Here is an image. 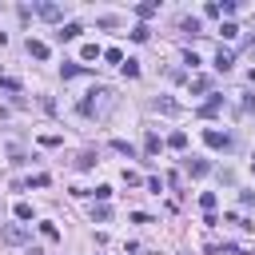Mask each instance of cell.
Masks as SVG:
<instances>
[{
  "label": "cell",
  "instance_id": "8992f818",
  "mask_svg": "<svg viewBox=\"0 0 255 255\" xmlns=\"http://www.w3.org/2000/svg\"><path fill=\"white\" fill-rule=\"evenodd\" d=\"M36 12H40L44 20H60V16H64V8H60V4H40Z\"/></svg>",
  "mask_w": 255,
  "mask_h": 255
},
{
  "label": "cell",
  "instance_id": "ba28073f",
  "mask_svg": "<svg viewBox=\"0 0 255 255\" xmlns=\"http://www.w3.org/2000/svg\"><path fill=\"white\" fill-rule=\"evenodd\" d=\"M219 104H223V96H211V100H207V104L199 108V116H203V120H211V116L219 112Z\"/></svg>",
  "mask_w": 255,
  "mask_h": 255
},
{
  "label": "cell",
  "instance_id": "52a82bcc",
  "mask_svg": "<svg viewBox=\"0 0 255 255\" xmlns=\"http://www.w3.org/2000/svg\"><path fill=\"white\" fill-rule=\"evenodd\" d=\"M28 56H36V60H48V44H44V40H28Z\"/></svg>",
  "mask_w": 255,
  "mask_h": 255
},
{
  "label": "cell",
  "instance_id": "7a4b0ae2",
  "mask_svg": "<svg viewBox=\"0 0 255 255\" xmlns=\"http://www.w3.org/2000/svg\"><path fill=\"white\" fill-rule=\"evenodd\" d=\"M203 143H207V147H223V151H227V147H231V135H227V131H219V128H207V131H203Z\"/></svg>",
  "mask_w": 255,
  "mask_h": 255
},
{
  "label": "cell",
  "instance_id": "3957f363",
  "mask_svg": "<svg viewBox=\"0 0 255 255\" xmlns=\"http://www.w3.org/2000/svg\"><path fill=\"white\" fill-rule=\"evenodd\" d=\"M24 239H28V231H24L20 223H8V227H4V243H24Z\"/></svg>",
  "mask_w": 255,
  "mask_h": 255
},
{
  "label": "cell",
  "instance_id": "5b68a950",
  "mask_svg": "<svg viewBox=\"0 0 255 255\" xmlns=\"http://www.w3.org/2000/svg\"><path fill=\"white\" fill-rule=\"evenodd\" d=\"M84 72H88V68H84V64H72V60H64V68H60L64 80H76V76H84Z\"/></svg>",
  "mask_w": 255,
  "mask_h": 255
},
{
  "label": "cell",
  "instance_id": "6da1fadb",
  "mask_svg": "<svg viewBox=\"0 0 255 255\" xmlns=\"http://www.w3.org/2000/svg\"><path fill=\"white\" fill-rule=\"evenodd\" d=\"M112 104H116L112 88H96V92H88V100L80 104V112H84V116H108Z\"/></svg>",
  "mask_w": 255,
  "mask_h": 255
},
{
  "label": "cell",
  "instance_id": "d6986e66",
  "mask_svg": "<svg viewBox=\"0 0 255 255\" xmlns=\"http://www.w3.org/2000/svg\"><path fill=\"white\" fill-rule=\"evenodd\" d=\"M16 219H32V203L20 199V203H16Z\"/></svg>",
  "mask_w": 255,
  "mask_h": 255
},
{
  "label": "cell",
  "instance_id": "603a6c76",
  "mask_svg": "<svg viewBox=\"0 0 255 255\" xmlns=\"http://www.w3.org/2000/svg\"><path fill=\"white\" fill-rule=\"evenodd\" d=\"M92 163H96V155H92V151H84V155L76 159V167H92Z\"/></svg>",
  "mask_w": 255,
  "mask_h": 255
},
{
  "label": "cell",
  "instance_id": "8fae6325",
  "mask_svg": "<svg viewBox=\"0 0 255 255\" xmlns=\"http://www.w3.org/2000/svg\"><path fill=\"white\" fill-rule=\"evenodd\" d=\"M215 68H219V72H227V68H231V52H227V48H219V56H215Z\"/></svg>",
  "mask_w": 255,
  "mask_h": 255
},
{
  "label": "cell",
  "instance_id": "7402d4cb",
  "mask_svg": "<svg viewBox=\"0 0 255 255\" xmlns=\"http://www.w3.org/2000/svg\"><path fill=\"white\" fill-rule=\"evenodd\" d=\"M96 56H104V52H100L96 44H84V60H96Z\"/></svg>",
  "mask_w": 255,
  "mask_h": 255
},
{
  "label": "cell",
  "instance_id": "4fadbf2b",
  "mask_svg": "<svg viewBox=\"0 0 255 255\" xmlns=\"http://www.w3.org/2000/svg\"><path fill=\"white\" fill-rule=\"evenodd\" d=\"M199 207L211 215V211H215V191H203V195H199Z\"/></svg>",
  "mask_w": 255,
  "mask_h": 255
},
{
  "label": "cell",
  "instance_id": "7c38bea8",
  "mask_svg": "<svg viewBox=\"0 0 255 255\" xmlns=\"http://www.w3.org/2000/svg\"><path fill=\"white\" fill-rule=\"evenodd\" d=\"M143 151H147V155H155V151H159V135H155V131H147V139H143Z\"/></svg>",
  "mask_w": 255,
  "mask_h": 255
},
{
  "label": "cell",
  "instance_id": "277c9868",
  "mask_svg": "<svg viewBox=\"0 0 255 255\" xmlns=\"http://www.w3.org/2000/svg\"><path fill=\"white\" fill-rule=\"evenodd\" d=\"M155 112H163V116H179V104H175L171 96H159V100H155Z\"/></svg>",
  "mask_w": 255,
  "mask_h": 255
},
{
  "label": "cell",
  "instance_id": "ffe728a7",
  "mask_svg": "<svg viewBox=\"0 0 255 255\" xmlns=\"http://www.w3.org/2000/svg\"><path fill=\"white\" fill-rule=\"evenodd\" d=\"M147 36H151V32H147V28H143V24H135V28H131V40H139V44H143V40H147Z\"/></svg>",
  "mask_w": 255,
  "mask_h": 255
},
{
  "label": "cell",
  "instance_id": "9c48e42d",
  "mask_svg": "<svg viewBox=\"0 0 255 255\" xmlns=\"http://www.w3.org/2000/svg\"><path fill=\"white\" fill-rule=\"evenodd\" d=\"M80 32H84V28H80V24H64V28H60V32H56V36H60V40H76V36H80Z\"/></svg>",
  "mask_w": 255,
  "mask_h": 255
},
{
  "label": "cell",
  "instance_id": "2e32d148",
  "mask_svg": "<svg viewBox=\"0 0 255 255\" xmlns=\"http://www.w3.org/2000/svg\"><path fill=\"white\" fill-rule=\"evenodd\" d=\"M88 195H96L100 203H108V199H112V187H108V183H100V187H96V191H88Z\"/></svg>",
  "mask_w": 255,
  "mask_h": 255
},
{
  "label": "cell",
  "instance_id": "e0dca14e",
  "mask_svg": "<svg viewBox=\"0 0 255 255\" xmlns=\"http://www.w3.org/2000/svg\"><path fill=\"white\" fill-rule=\"evenodd\" d=\"M219 32H223V40H235V36H239V28H235L231 20H223V28H219Z\"/></svg>",
  "mask_w": 255,
  "mask_h": 255
},
{
  "label": "cell",
  "instance_id": "9a60e30c",
  "mask_svg": "<svg viewBox=\"0 0 255 255\" xmlns=\"http://www.w3.org/2000/svg\"><path fill=\"white\" fill-rule=\"evenodd\" d=\"M207 171H211L207 159H191V175H207Z\"/></svg>",
  "mask_w": 255,
  "mask_h": 255
},
{
  "label": "cell",
  "instance_id": "44dd1931",
  "mask_svg": "<svg viewBox=\"0 0 255 255\" xmlns=\"http://www.w3.org/2000/svg\"><path fill=\"white\" fill-rule=\"evenodd\" d=\"M40 235H44V239H56L60 231H56V223H40Z\"/></svg>",
  "mask_w": 255,
  "mask_h": 255
},
{
  "label": "cell",
  "instance_id": "30bf717a",
  "mask_svg": "<svg viewBox=\"0 0 255 255\" xmlns=\"http://www.w3.org/2000/svg\"><path fill=\"white\" fill-rule=\"evenodd\" d=\"M167 147L183 151V147H187V135H183V131H171V135H167Z\"/></svg>",
  "mask_w": 255,
  "mask_h": 255
},
{
  "label": "cell",
  "instance_id": "5bb4252c",
  "mask_svg": "<svg viewBox=\"0 0 255 255\" xmlns=\"http://www.w3.org/2000/svg\"><path fill=\"white\" fill-rule=\"evenodd\" d=\"M120 68H124V76H128V80H135V76H139V64H135V60H124Z\"/></svg>",
  "mask_w": 255,
  "mask_h": 255
},
{
  "label": "cell",
  "instance_id": "ac0fdd59",
  "mask_svg": "<svg viewBox=\"0 0 255 255\" xmlns=\"http://www.w3.org/2000/svg\"><path fill=\"white\" fill-rule=\"evenodd\" d=\"M104 60H108V64H124V52H120V48H108Z\"/></svg>",
  "mask_w": 255,
  "mask_h": 255
}]
</instances>
